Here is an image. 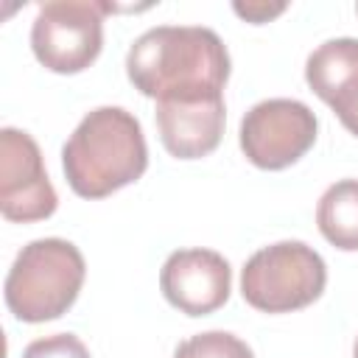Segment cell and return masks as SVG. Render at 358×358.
Listing matches in <instances>:
<instances>
[{"mask_svg":"<svg viewBox=\"0 0 358 358\" xmlns=\"http://www.w3.org/2000/svg\"><path fill=\"white\" fill-rule=\"evenodd\" d=\"M126 76L145 98L179 101L224 95L229 53L201 25H159L140 34L126 53Z\"/></svg>","mask_w":358,"mask_h":358,"instance_id":"obj_1","label":"cell"},{"mask_svg":"<svg viewBox=\"0 0 358 358\" xmlns=\"http://www.w3.org/2000/svg\"><path fill=\"white\" fill-rule=\"evenodd\" d=\"M67 185L81 199H103L148 168L140 120L123 106H98L76 126L62 148Z\"/></svg>","mask_w":358,"mask_h":358,"instance_id":"obj_2","label":"cell"},{"mask_svg":"<svg viewBox=\"0 0 358 358\" xmlns=\"http://www.w3.org/2000/svg\"><path fill=\"white\" fill-rule=\"evenodd\" d=\"M84 255L64 238H36L14 257L6 277V305L28 324L59 319L84 285Z\"/></svg>","mask_w":358,"mask_h":358,"instance_id":"obj_3","label":"cell"},{"mask_svg":"<svg viewBox=\"0 0 358 358\" xmlns=\"http://www.w3.org/2000/svg\"><path fill=\"white\" fill-rule=\"evenodd\" d=\"M327 285L322 255L302 241H277L257 249L241 271L243 299L263 313H291L308 308Z\"/></svg>","mask_w":358,"mask_h":358,"instance_id":"obj_4","label":"cell"},{"mask_svg":"<svg viewBox=\"0 0 358 358\" xmlns=\"http://www.w3.org/2000/svg\"><path fill=\"white\" fill-rule=\"evenodd\" d=\"M115 11L95 0L42 3L31 25V48L50 73L73 76L87 70L103 48V14Z\"/></svg>","mask_w":358,"mask_h":358,"instance_id":"obj_5","label":"cell"},{"mask_svg":"<svg viewBox=\"0 0 358 358\" xmlns=\"http://www.w3.org/2000/svg\"><path fill=\"white\" fill-rule=\"evenodd\" d=\"M319 120L313 109L294 98L255 103L241 120V148L263 171H282L299 162L316 143Z\"/></svg>","mask_w":358,"mask_h":358,"instance_id":"obj_6","label":"cell"},{"mask_svg":"<svg viewBox=\"0 0 358 358\" xmlns=\"http://www.w3.org/2000/svg\"><path fill=\"white\" fill-rule=\"evenodd\" d=\"M59 207V196L48 179L42 151L36 140L6 126L0 131V213L6 221L31 224L50 218Z\"/></svg>","mask_w":358,"mask_h":358,"instance_id":"obj_7","label":"cell"},{"mask_svg":"<svg viewBox=\"0 0 358 358\" xmlns=\"http://www.w3.org/2000/svg\"><path fill=\"white\" fill-rule=\"evenodd\" d=\"M159 288L176 310L207 316L229 299L232 268L227 257L213 249H179L162 263Z\"/></svg>","mask_w":358,"mask_h":358,"instance_id":"obj_8","label":"cell"},{"mask_svg":"<svg viewBox=\"0 0 358 358\" xmlns=\"http://www.w3.org/2000/svg\"><path fill=\"white\" fill-rule=\"evenodd\" d=\"M159 140L176 159H199L218 148L227 120L224 95L157 101L154 109Z\"/></svg>","mask_w":358,"mask_h":358,"instance_id":"obj_9","label":"cell"},{"mask_svg":"<svg viewBox=\"0 0 358 358\" xmlns=\"http://www.w3.org/2000/svg\"><path fill=\"white\" fill-rule=\"evenodd\" d=\"M305 81L338 115L341 126L358 137V39L322 42L305 62Z\"/></svg>","mask_w":358,"mask_h":358,"instance_id":"obj_10","label":"cell"},{"mask_svg":"<svg viewBox=\"0 0 358 358\" xmlns=\"http://www.w3.org/2000/svg\"><path fill=\"white\" fill-rule=\"evenodd\" d=\"M316 224L336 249L358 252V179H341L322 193Z\"/></svg>","mask_w":358,"mask_h":358,"instance_id":"obj_11","label":"cell"},{"mask_svg":"<svg viewBox=\"0 0 358 358\" xmlns=\"http://www.w3.org/2000/svg\"><path fill=\"white\" fill-rule=\"evenodd\" d=\"M173 358H255V352L238 336L227 330H210L185 338L176 347Z\"/></svg>","mask_w":358,"mask_h":358,"instance_id":"obj_12","label":"cell"},{"mask_svg":"<svg viewBox=\"0 0 358 358\" xmlns=\"http://www.w3.org/2000/svg\"><path fill=\"white\" fill-rule=\"evenodd\" d=\"M22 358H90V350L84 341L73 333H56L31 341L22 350Z\"/></svg>","mask_w":358,"mask_h":358,"instance_id":"obj_13","label":"cell"},{"mask_svg":"<svg viewBox=\"0 0 358 358\" xmlns=\"http://www.w3.org/2000/svg\"><path fill=\"white\" fill-rule=\"evenodd\" d=\"M232 8H235V14H241L249 22H268L271 17H277V14L285 11V3H277V6H268V3H246V6L243 3H235Z\"/></svg>","mask_w":358,"mask_h":358,"instance_id":"obj_14","label":"cell"},{"mask_svg":"<svg viewBox=\"0 0 358 358\" xmlns=\"http://www.w3.org/2000/svg\"><path fill=\"white\" fill-rule=\"evenodd\" d=\"M352 358H358V338H355V347H352Z\"/></svg>","mask_w":358,"mask_h":358,"instance_id":"obj_15","label":"cell"},{"mask_svg":"<svg viewBox=\"0 0 358 358\" xmlns=\"http://www.w3.org/2000/svg\"><path fill=\"white\" fill-rule=\"evenodd\" d=\"M355 11H358V6H355Z\"/></svg>","mask_w":358,"mask_h":358,"instance_id":"obj_16","label":"cell"}]
</instances>
